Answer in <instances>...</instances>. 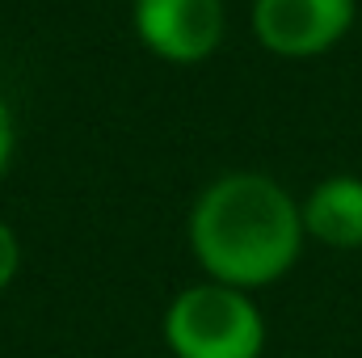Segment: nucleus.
Masks as SVG:
<instances>
[{
	"label": "nucleus",
	"mask_w": 362,
	"mask_h": 358,
	"mask_svg": "<svg viewBox=\"0 0 362 358\" xmlns=\"http://www.w3.org/2000/svg\"><path fill=\"white\" fill-rule=\"evenodd\" d=\"M303 215L282 181L266 173H223L189 211V249L211 282L253 291L270 287L303 253Z\"/></svg>",
	"instance_id": "obj_1"
},
{
	"label": "nucleus",
	"mask_w": 362,
	"mask_h": 358,
	"mask_svg": "<svg viewBox=\"0 0 362 358\" xmlns=\"http://www.w3.org/2000/svg\"><path fill=\"white\" fill-rule=\"evenodd\" d=\"M165 342L177 358H262L266 321L249 291L194 282L165 308Z\"/></svg>",
	"instance_id": "obj_2"
},
{
	"label": "nucleus",
	"mask_w": 362,
	"mask_h": 358,
	"mask_svg": "<svg viewBox=\"0 0 362 358\" xmlns=\"http://www.w3.org/2000/svg\"><path fill=\"white\" fill-rule=\"evenodd\" d=\"M303 232L329 249H362V178L337 173L299 202Z\"/></svg>",
	"instance_id": "obj_5"
},
{
	"label": "nucleus",
	"mask_w": 362,
	"mask_h": 358,
	"mask_svg": "<svg viewBox=\"0 0 362 358\" xmlns=\"http://www.w3.org/2000/svg\"><path fill=\"white\" fill-rule=\"evenodd\" d=\"M13 148H17V131H13V114H8V105H4V97H0V173H4L8 161H13Z\"/></svg>",
	"instance_id": "obj_7"
},
{
	"label": "nucleus",
	"mask_w": 362,
	"mask_h": 358,
	"mask_svg": "<svg viewBox=\"0 0 362 358\" xmlns=\"http://www.w3.org/2000/svg\"><path fill=\"white\" fill-rule=\"evenodd\" d=\"M358 0H253V34L282 59H312L337 47L354 25Z\"/></svg>",
	"instance_id": "obj_3"
},
{
	"label": "nucleus",
	"mask_w": 362,
	"mask_h": 358,
	"mask_svg": "<svg viewBox=\"0 0 362 358\" xmlns=\"http://www.w3.org/2000/svg\"><path fill=\"white\" fill-rule=\"evenodd\" d=\"M17 270H21V241H17V232L0 219V291L17 278Z\"/></svg>",
	"instance_id": "obj_6"
},
{
	"label": "nucleus",
	"mask_w": 362,
	"mask_h": 358,
	"mask_svg": "<svg viewBox=\"0 0 362 358\" xmlns=\"http://www.w3.org/2000/svg\"><path fill=\"white\" fill-rule=\"evenodd\" d=\"M223 0H131L139 42L165 64H202L223 42Z\"/></svg>",
	"instance_id": "obj_4"
}]
</instances>
